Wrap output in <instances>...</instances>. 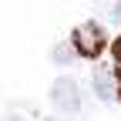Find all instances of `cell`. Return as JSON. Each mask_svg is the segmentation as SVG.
I'll use <instances>...</instances> for the list:
<instances>
[{"instance_id":"obj_1","label":"cell","mask_w":121,"mask_h":121,"mask_svg":"<svg viewBox=\"0 0 121 121\" xmlns=\"http://www.w3.org/2000/svg\"><path fill=\"white\" fill-rule=\"evenodd\" d=\"M71 47L78 51V57H87V60H94L101 57V51L108 47V34H104V27L98 20H84L74 27V34H71Z\"/></svg>"},{"instance_id":"obj_2","label":"cell","mask_w":121,"mask_h":121,"mask_svg":"<svg viewBox=\"0 0 121 121\" xmlns=\"http://www.w3.org/2000/svg\"><path fill=\"white\" fill-rule=\"evenodd\" d=\"M51 101H54V108L57 111H78L81 108V87L74 78H57L54 87H51Z\"/></svg>"},{"instance_id":"obj_3","label":"cell","mask_w":121,"mask_h":121,"mask_svg":"<svg viewBox=\"0 0 121 121\" xmlns=\"http://www.w3.org/2000/svg\"><path fill=\"white\" fill-rule=\"evenodd\" d=\"M94 91H98L101 101H114V74L98 67V71H94Z\"/></svg>"},{"instance_id":"obj_4","label":"cell","mask_w":121,"mask_h":121,"mask_svg":"<svg viewBox=\"0 0 121 121\" xmlns=\"http://www.w3.org/2000/svg\"><path fill=\"white\" fill-rule=\"evenodd\" d=\"M51 57H54V64H71V60L78 57V51H74L71 44H57V47L51 51Z\"/></svg>"},{"instance_id":"obj_5","label":"cell","mask_w":121,"mask_h":121,"mask_svg":"<svg viewBox=\"0 0 121 121\" xmlns=\"http://www.w3.org/2000/svg\"><path fill=\"white\" fill-rule=\"evenodd\" d=\"M111 54H114V64L121 67V34L114 37V44H111Z\"/></svg>"},{"instance_id":"obj_6","label":"cell","mask_w":121,"mask_h":121,"mask_svg":"<svg viewBox=\"0 0 121 121\" xmlns=\"http://www.w3.org/2000/svg\"><path fill=\"white\" fill-rule=\"evenodd\" d=\"M111 74H114V101H121V67H114Z\"/></svg>"},{"instance_id":"obj_7","label":"cell","mask_w":121,"mask_h":121,"mask_svg":"<svg viewBox=\"0 0 121 121\" xmlns=\"http://www.w3.org/2000/svg\"><path fill=\"white\" fill-rule=\"evenodd\" d=\"M111 17L121 24V0H114V7H111Z\"/></svg>"},{"instance_id":"obj_8","label":"cell","mask_w":121,"mask_h":121,"mask_svg":"<svg viewBox=\"0 0 121 121\" xmlns=\"http://www.w3.org/2000/svg\"><path fill=\"white\" fill-rule=\"evenodd\" d=\"M7 121H24V118H20V114H10V118H7Z\"/></svg>"},{"instance_id":"obj_9","label":"cell","mask_w":121,"mask_h":121,"mask_svg":"<svg viewBox=\"0 0 121 121\" xmlns=\"http://www.w3.org/2000/svg\"><path fill=\"white\" fill-rule=\"evenodd\" d=\"M47 121H51V118H47Z\"/></svg>"}]
</instances>
